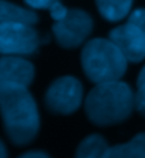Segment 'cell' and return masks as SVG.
I'll return each instance as SVG.
<instances>
[{
  "label": "cell",
  "instance_id": "10",
  "mask_svg": "<svg viewBox=\"0 0 145 158\" xmlns=\"http://www.w3.org/2000/svg\"><path fill=\"white\" fill-rule=\"evenodd\" d=\"M39 17L33 10L24 9L7 0H0V23H24L36 24Z\"/></svg>",
  "mask_w": 145,
  "mask_h": 158
},
{
  "label": "cell",
  "instance_id": "2",
  "mask_svg": "<svg viewBox=\"0 0 145 158\" xmlns=\"http://www.w3.org/2000/svg\"><path fill=\"white\" fill-rule=\"evenodd\" d=\"M135 107V94L121 80L95 84L84 101L88 120L95 125H113L122 123Z\"/></svg>",
  "mask_w": 145,
  "mask_h": 158
},
{
  "label": "cell",
  "instance_id": "15",
  "mask_svg": "<svg viewBox=\"0 0 145 158\" xmlns=\"http://www.w3.org/2000/svg\"><path fill=\"white\" fill-rule=\"evenodd\" d=\"M48 10H50L51 19H53L54 22H58V20H61V19L65 17V15H67L68 9H65L64 4H61L60 2H57V3L53 4V6H51Z\"/></svg>",
  "mask_w": 145,
  "mask_h": 158
},
{
  "label": "cell",
  "instance_id": "7",
  "mask_svg": "<svg viewBox=\"0 0 145 158\" xmlns=\"http://www.w3.org/2000/svg\"><path fill=\"white\" fill-rule=\"evenodd\" d=\"M110 40L121 50L131 63H139L145 59V34L135 24L128 22L110 31Z\"/></svg>",
  "mask_w": 145,
  "mask_h": 158
},
{
  "label": "cell",
  "instance_id": "1",
  "mask_svg": "<svg viewBox=\"0 0 145 158\" xmlns=\"http://www.w3.org/2000/svg\"><path fill=\"white\" fill-rule=\"evenodd\" d=\"M0 114L6 134L16 145H26L36 138L40 118L36 101L27 87L0 83Z\"/></svg>",
  "mask_w": 145,
  "mask_h": 158
},
{
  "label": "cell",
  "instance_id": "4",
  "mask_svg": "<svg viewBox=\"0 0 145 158\" xmlns=\"http://www.w3.org/2000/svg\"><path fill=\"white\" fill-rule=\"evenodd\" d=\"M40 36L31 24L0 23V54L30 56L40 44Z\"/></svg>",
  "mask_w": 145,
  "mask_h": 158
},
{
  "label": "cell",
  "instance_id": "5",
  "mask_svg": "<svg viewBox=\"0 0 145 158\" xmlns=\"http://www.w3.org/2000/svg\"><path fill=\"white\" fill-rule=\"evenodd\" d=\"M83 100V85L74 77H60L53 81L46 91L44 103L54 114H72Z\"/></svg>",
  "mask_w": 145,
  "mask_h": 158
},
{
  "label": "cell",
  "instance_id": "6",
  "mask_svg": "<svg viewBox=\"0 0 145 158\" xmlns=\"http://www.w3.org/2000/svg\"><path fill=\"white\" fill-rule=\"evenodd\" d=\"M93 30V19L84 10L70 9L64 19L54 22L53 33L63 48L78 47Z\"/></svg>",
  "mask_w": 145,
  "mask_h": 158
},
{
  "label": "cell",
  "instance_id": "12",
  "mask_svg": "<svg viewBox=\"0 0 145 158\" xmlns=\"http://www.w3.org/2000/svg\"><path fill=\"white\" fill-rule=\"evenodd\" d=\"M108 145L107 141L98 134L88 135L80 143L76 152V158H102Z\"/></svg>",
  "mask_w": 145,
  "mask_h": 158
},
{
  "label": "cell",
  "instance_id": "18",
  "mask_svg": "<svg viewBox=\"0 0 145 158\" xmlns=\"http://www.w3.org/2000/svg\"><path fill=\"white\" fill-rule=\"evenodd\" d=\"M0 158H7V150L2 141H0Z\"/></svg>",
  "mask_w": 145,
  "mask_h": 158
},
{
  "label": "cell",
  "instance_id": "3",
  "mask_svg": "<svg viewBox=\"0 0 145 158\" xmlns=\"http://www.w3.org/2000/svg\"><path fill=\"white\" fill-rule=\"evenodd\" d=\"M125 56L110 39H93L83 48L81 64L87 78L95 84L120 80L127 70Z\"/></svg>",
  "mask_w": 145,
  "mask_h": 158
},
{
  "label": "cell",
  "instance_id": "8",
  "mask_svg": "<svg viewBox=\"0 0 145 158\" xmlns=\"http://www.w3.org/2000/svg\"><path fill=\"white\" fill-rule=\"evenodd\" d=\"M34 78V67L20 56L0 57V83L29 87Z\"/></svg>",
  "mask_w": 145,
  "mask_h": 158
},
{
  "label": "cell",
  "instance_id": "16",
  "mask_svg": "<svg viewBox=\"0 0 145 158\" xmlns=\"http://www.w3.org/2000/svg\"><path fill=\"white\" fill-rule=\"evenodd\" d=\"M27 6L33 9H50L51 6L60 0H24Z\"/></svg>",
  "mask_w": 145,
  "mask_h": 158
},
{
  "label": "cell",
  "instance_id": "17",
  "mask_svg": "<svg viewBox=\"0 0 145 158\" xmlns=\"http://www.w3.org/2000/svg\"><path fill=\"white\" fill-rule=\"evenodd\" d=\"M19 158H50V157L47 154L41 152V151H29V152L20 155Z\"/></svg>",
  "mask_w": 145,
  "mask_h": 158
},
{
  "label": "cell",
  "instance_id": "9",
  "mask_svg": "<svg viewBox=\"0 0 145 158\" xmlns=\"http://www.w3.org/2000/svg\"><path fill=\"white\" fill-rule=\"evenodd\" d=\"M102 158H145V132L115 147H108Z\"/></svg>",
  "mask_w": 145,
  "mask_h": 158
},
{
  "label": "cell",
  "instance_id": "13",
  "mask_svg": "<svg viewBox=\"0 0 145 158\" xmlns=\"http://www.w3.org/2000/svg\"><path fill=\"white\" fill-rule=\"evenodd\" d=\"M135 108L145 117V66L138 76L137 91H135Z\"/></svg>",
  "mask_w": 145,
  "mask_h": 158
},
{
  "label": "cell",
  "instance_id": "11",
  "mask_svg": "<svg viewBox=\"0 0 145 158\" xmlns=\"http://www.w3.org/2000/svg\"><path fill=\"white\" fill-rule=\"evenodd\" d=\"M134 0H95L100 15L108 22H120L130 15Z\"/></svg>",
  "mask_w": 145,
  "mask_h": 158
},
{
  "label": "cell",
  "instance_id": "14",
  "mask_svg": "<svg viewBox=\"0 0 145 158\" xmlns=\"http://www.w3.org/2000/svg\"><path fill=\"white\" fill-rule=\"evenodd\" d=\"M128 22L135 24L138 29H141V31L145 34V9H138V10L132 11L130 15Z\"/></svg>",
  "mask_w": 145,
  "mask_h": 158
}]
</instances>
